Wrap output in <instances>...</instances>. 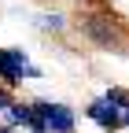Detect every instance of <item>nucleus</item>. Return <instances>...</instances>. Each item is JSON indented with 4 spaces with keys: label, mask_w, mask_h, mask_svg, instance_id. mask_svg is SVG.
Instances as JSON below:
<instances>
[{
    "label": "nucleus",
    "mask_w": 129,
    "mask_h": 133,
    "mask_svg": "<svg viewBox=\"0 0 129 133\" xmlns=\"http://www.w3.org/2000/svg\"><path fill=\"white\" fill-rule=\"evenodd\" d=\"M125 111H129V92H125V89H107L100 100L89 104L85 115H89L103 133H118L122 122H125Z\"/></svg>",
    "instance_id": "1"
},
{
    "label": "nucleus",
    "mask_w": 129,
    "mask_h": 133,
    "mask_svg": "<svg viewBox=\"0 0 129 133\" xmlns=\"http://www.w3.org/2000/svg\"><path fill=\"white\" fill-rule=\"evenodd\" d=\"M33 107V122H37V133H74L77 126V115L74 107L59 104V100H37Z\"/></svg>",
    "instance_id": "2"
},
{
    "label": "nucleus",
    "mask_w": 129,
    "mask_h": 133,
    "mask_svg": "<svg viewBox=\"0 0 129 133\" xmlns=\"http://www.w3.org/2000/svg\"><path fill=\"white\" fill-rule=\"evenodd\" d=\"M26 78H41V70L33 66L30 52H22V48H0V81L4 85H19Z\"/></svg>",
    "instance_id": "3"
},
{
    "label": "nucleus",
    "mask_w": 129,
    "mask_h": 133,
    "mask_svg": "<svg viewBox=\"0 0 129 133\" xmlns=\"http://www.w3.org/2000/svg\"><path fill=\"white\" fill-rule=\"evenodd\" d=\"M37 26H41V30H55V33H59V30H63V15H41Z\"/></svg>",
    "instance_id": "4"
},
{
    "label": "nucleus",
    "mask_w": 129,
    "mask_h": 133,
    "mask_svg": "<svg viewBox=\"0 0 129 133\" xmlns=\"http://www.w3.org/2000/svg\"><path fill=\"white\" fill-rule=\"evenodd\" d=\"M11 100H15V96H11V92H8V89H0V115H4V107H8V104H11Z\"/></svg>",
    "instance_id": "5"
},
{
    "label": "nucleus",
    "mask_w": 129,
    "mask_h": 133,
    "mask_svg": "<svg viewBox=\"0 0 129 133\" xmlns=\"http://www.w3.org/2000/svg\"><path fill=\"white\" fill-rule=\"evenodd\" d=\"M0 133H15V129H11V126H0Z\"/></svg>",
    "instance_id": "6"
},
{
    "label": "nucleus",
    "mask_w": 129,
    "mask_h": 133,
    "mask_svg": "<svg viewBox=\"0 0 129 133\" xmlns=\"http://www.w3.org/2000/svg\"><path fill=\"white\" fill-rule=\"evenodd\" d=\"M122 129H129V111H125V122H122Z\"/></svg>",
    "instance_id": "7"
}]
</instances>
